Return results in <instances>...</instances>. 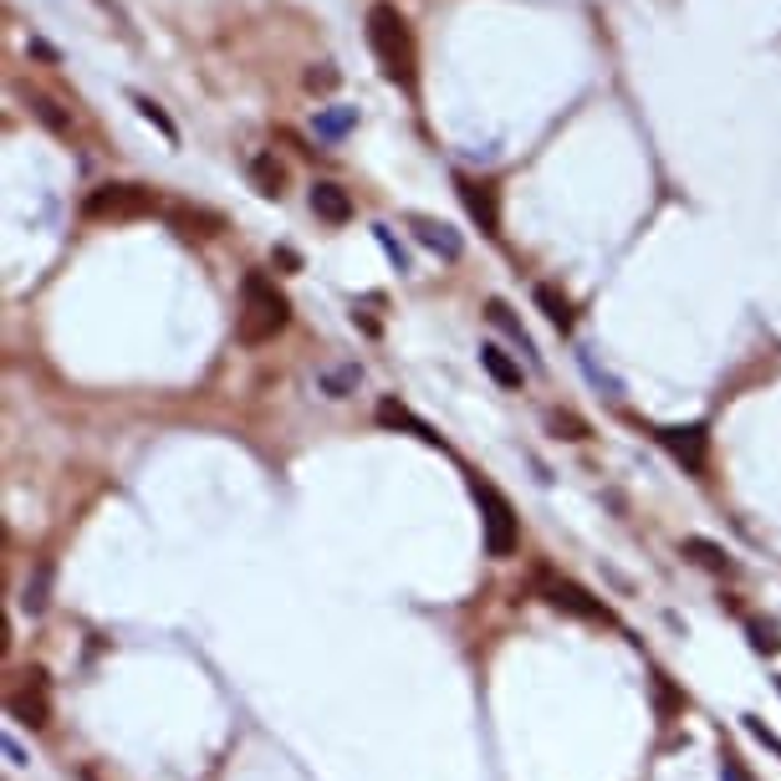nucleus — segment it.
I'll list each match as a JSON object with an SVG mask.
<instances>
[{"label": "nucleus", "mask_w": 781, "mask_h": 781, "mask_svg": "<svg viewBox=\"0 0 781 781\" xmlns=\"http://www.w3.org/2000/svg\"><path fill=\"white\" fill-rule=\"evenodd\" d=\"M358 123V107H322L317 113V138H342Z\"/></svg>", "instance_id": "nucleus-19"}, {"label": "nucleus", "mask_w": 781, "mask_h": 781, "mask_svg": "<svg viewBox=\"0 0 781 781\" xmlns=\"http://www.w3.org/2000/svg\"><path fill=\"white\" fill-rule=\"evenodd\" d=\"M582 369H588V378H592L598 388H608V398H623V384H619V378H608V373L598 369V363H592L588 353H582Z\"/></svg>", "instance_id": "nucleus-26"}, {"label": "nucleus", "mask_w": 781, "mask_h": 781, "mask_svg": "<svg viewBox=\"0 0 781 781\" xmlns=\"http://www.w3.org/2000/svg\"><path fill=\"white\" fill-rule=\"evenodd\" d=\"M471 496L480 506V527H486V552L490 557H511L521 546V521H517V506L506 501L501 486H490L480 475H471Z\"/></svg>", "instance_id": "nucleus-3"}, {"label": "nucleus", "mask_w": 781, "mask_h": 781, "mask_svg": "<svg viewBox=\"0 0 781 781\" xmlns=\"http://www.w3.org/2000/svg\"><path fill=\"white\" fill-rule=\"evenodd\" d=\"M292 322V302L276 292V281L251 271V276L240 281V317H236V338L246 348H261L281 332V327Z\"/></svg>", "instance_id": "nucleus-1"}, {"label": "nucleus", "mask_w": 781, "mask_h": 781, "mask_svg": "<svg viewBox=\"0 0 781 781\" xmlns=\"http://www.w3.org/2000/svg\"><path fill=\"white\" fill-rule=\"evenodd\" d=\"M546 429H552L557 440H588L592 434L588 419H577L573 409H546Z\"/></svg>", "instance_id": "nucleus-18"}, {"label": "nucleus", "mask_w": 781, "mask_h": 781, "mask_svg": "<svg viewBox=\"0 0 781 781\" xmlns=\"http://www.w3.org/2000/svg\"><path fill=\"white\" fill-rule=\"evenodd\" d=\"M721 781H756V777L746 771V761L736 751H721Z\"/></svg>", "instance_id": "nucleus-25"}, {"label": "nucleus", "mask_w": 781, "mask_h": 781, "mask_svg": "<svg viewBox=\"0 0 781 781\" xmlns=\"http://www.w3.org/2000/svg\"><path fill=\"white\" fill-rule=\"evenodd\" d=\"M312 210H317V220L327 225H348L353 220V200H348V190L342 184H312Z\"/></svg>", "instance_id": "nucleus-10"}, {"label": "nucleus", "mask_w": 781, "mask_h": 781, "mask_svg": "<svg viewBox=\"0 0 781 781\" xmlns=\"http://www.w3.org/2000/svg\"><path fill=\"white\" fill-rule=\"evenodd\" d=\"M373 240L384 246V251H388V261H394L398 271H409V256H404V246H398L394 236H388V225H373Z\"/></svg>", "instance_id": "nucleus-23"}, {"label": "nucleus", "mask_w": 781, "mask_h": 781, "mask_svg": "<svg viewBox=\"0 0 781 781\" xmlns=\"http://www.w3.org/2000/svg\"><path fill=\"white\" fill-rule=\"evenodd\" d=\"M777 690H781V675H777Z\"/></svg>", "instance_id": "nucleus-29"}, {"label": "nucleus", "mask_w": 781, "mask_h": 781, "mask_svg": "<svg viewBox=\"0 0 781 781\" xmlns=\"http://www.w3.org/2000/svg\"><path fill=\"white\" fill-rule=\"evenodd\" d=\"M679 552H684L694 567H705V573H731V557H725V546L705 542V536H684V542H679Z\"/></svg>", "instance_id": "nucleus-13"}, {"label": "nucleus", "mask_w": 781, "mask_h": 781, "mask_svg": "<svg viewBox=\"0 0 781 781\" xmlns=\"http://www.w3.org/2000/svg\"><path fill=\"white\" fill-rule=\"evenodd\" d=\"M5 756H11V767H26V751H21L11 736H5Z\"/></svg>", "instance_id": "nucleus-28"}, {"label": "nucleus", "mask_w": 781, "mask_h": 781, "mask_svg": "<svg viewBox=\"0 0 781 781\" xmlns=\"http://www.w3.org/2000/svg\"><path fill=\"white\" fill-rule=\"evenodd\" d=\"M409 230H414V240H419V246H429V251L440 256V261H460V256H465V240H460V236H455V230H450L444 220H429V215H414V220H409Z\"/></svg>", "instance_id": "nucleus-9"}, {"label": "nucleus", "mask_w": 781, "mask_h": 781, "mask_svg": "<svg viewBox=\"0 0 781 781\" xmlns=\"http://www.w3.org/2000/svg\"><path fill=\"white\" fill-rule=\"evenodd\" d=\"M82 210H88V220H144L159 210V194L144 184H98Z\"/></svg>", "instance_id": "nucleus-4"}, {"label": "nucleus", "mask_w": 781, "mask_h": 781, "mask_svg": "<svg viewBox=\"0 0 781 781\" xmlns=\"http://www.w3.org/2000/svg\"><path fill=\"white\" fill-rule=\"evenodd\" d=\"M480 369H486L501 388H521V363H511L506 348H496V342H480Z\"/></svg>", "instance_id": "nucleus-11"}, {"label": "nucleus", "mask_w": 781, "mask_h": 781, "mask_svg": "<svg viewBox=\"0 0 781 781\" xmlns=\"http://www.w3.org/2000/svg\"><path fill=\"white\" fill-rule=\"evenodd\" d=\"M536 307H542V312H546V322L562 327V332L573 327V302H567V296L557 292V286H546V281H542V286H536Z\"/></svg>", "instance_id": "nucleus-15"}, {"label": "nucleus", "mask_w": 781, "mask_h": 781, "mask_svg": "<svg viewBox=\"0 0 781 781\" xmlns=\"http://www.w3.org/2000/svg\"><path fill=\"white\" fill-rule=\"evenodd\" d=\"M378 425H388V429H414V434H419L425 444H440V434H434L425 419H414V414L404 409L398 398H384V404H378Z\"/></svg>", "instance_id": "nucleus-12"}, {"label": "nucleus", "mask_w": 781, "mask_h": 781, "mask_svg": "<svg viewBox=\"0 0 781 781\" xmlns=\"http://www.w3.org/2000/svg\"><path fill=\"white\" fill-rule=\"evenodd\" d=\"M455 184H460V200H465V210H471L475 220H480V230H486V236H501L496 184H480V179H455Z\"/></svg>", "instance_id": "nucleus-8"}, {"label": "nucleus", "mask_w": 781, "mask_h": 781, "mask_svg": "<svg viewBox=\"0 0 781 781\" xmlns=\"http://www.w3.org/2000/svg\"><path fill=\"white\" fill-rule=\"evenodd\" d=\"M5 710H11V721L31 725V731H46V725H52V690H46L42 669H26V675H21V684L5 694Z\"/></svg>", "instance_id": "nucleus-6"}, {"label": "nucleus", "mask_w": 781, "mask_h": 781, "mask_svg": "<svg viewBox=\"0 0 781 781\" xmlns=\"http://www.w3.org/2000/svg\"><path fill=\"white\" fill-rule=\"evenodd\" d=\"M133 103H138V113H144V118L154 123V128H159L163 138H169V144H179V128H174V123H169V113H163V107L154 103V98H133Z\"/></svg>", "instance_id": "nucleus-21"}, {"label": "nucleus", "mask_w": 781, "mask_h": 781, "mask_svg": "<svg viewBox=\"0 0 781 781\" xmlns=\"http://www.w3.org/2000/svg\"><path fill=\"white\" fill-rule=\"evenodd\" d=\"M369 46H373V57H378L388 82L414 88V61H419V52H414V31H409V21H404L398 5L378 0V5L369 11Z\"/></svg>", "instance_id": "nucleus-2"}, {"label": "nucleus", "mask_w": 781, "mask_h": 781, "mask_svg": "<svg viewBox=\"0 0 781 781\" xmlns=\"http://www.w3.org/2000/svg\"><path fill=\"white\" fill-rule=\"evenodd\" d=\"M251 184H256V194H265V200H276L281 194V163L271 159V154H256L251 159Z\"/></svg>", "instance_id": "nucleus-16"}, {"label": "nucleus", "mask_w": 781, "mask_h": 781, "mask_svg": "<svg viewBox=\"0 0 781 781\" xmlns=\"http://www.w3.org/2000/svg\"><path fill=\"white\" fill-rule=\"evenodd\" d=\"M307 88H312V92H317V88H322V92H327V88H338V72H332V67H322V72L312 67V72H307Z\"/></svg>", "instance_id": "nucleus-27"}, {"label": "nucleus", "mask_w": 781, "mask_h": 781, "mask_svg": "<svg viewBox=\"0 0 781 781\" xmlns=\"http://www.w3.org/2000/svg\"><path fill=\"white\" fill-rule=\"evenodd\" d=\"M659 444L669 455L684 465V471H705V455H710V434L705 425H675V429H659Z\"/></svg>", "instance_id": "nucleus-7"}, {"label": "nucleus", "mask_w": 781, "mask_h": 781, "mask_svg": "<svg viewBox=\"0 0 781 781\" xmlns=\"http://www.w3.org/2000/svg\"><path fill=\"white\" fill-rule=\"evenodd\" d=\"M740 725H746V731H751V736L761 740L767 751H777V756H781V736H777V731H767V725H761V715H740Z\"/></svg>", "instance_id": "nucleus-24"}, {"label": "nucleus", "mask_w": 781, "mask_h": 781, "mask_svg": "<svg viewBox=\"0 0 781 781\" xmlns=\"http://www.w3.org/2000/svg\"><path fill=\"white\" fill-rule=\"evenodd\" d=\"M536 592H542L557 613H573V619H582V623H613V613H608L588 588H577L573 577H557V573H546L542 567V573H536Z\"/></svg>", "instance_id": "nucleus-5"}, {"label": "nucleus", "mask_w": 781, "mask_h": 781, "mask_svg": "<svg viewBox=\"0 0 781 781\" xmlns=\"http://www.w3.org/2000/svg\"><path fill=\"white\" fill-rule=\"evenodd\" d=\"M486 317H490V322H496V327H501V332H506V338H511V342H521V353H531V338H527V327H521L517 317H511V307H506V302H490V307H486ZM531 363H536V353H531Z\"/></svg>", "instance_id": "nucleus-17"}, {"label": "nucleus", "mask_w": 781, "mask_h": 781, "mask_svg": "<svg viewBox=\"0 0 781 781\" xmlns=\"http://www.w3.org/2000/svg\"><path fill=\"white\" fill-rule=\"evenodd\" d=\"M746 634H751V649L756 654H777L781 649V638H777V629H771V623H751Z\"/></svg>", "instance_id": "nucleus-22"}, {"label": "nucleus", "mask_w": 781, "mask_h": 781, "mask_svg": "<svg viewBox=\"0 0 781 781\" xmlns=\"http://www.w3.org/2000/svg\"><path fill=\"white\" fill-rule=\"evenodd\" d=\"M46 592H52V567L42 562V567L31 573V582H26V598H21V608H26V613H46V603H52Z\"/></svg>", "instance_id": "nucleus-20"}, {"label": "nucleus", "mask_w": 781, "mask_h": 781, "mask_svg": "<svg viewBox=\"0 0 781 781\" xmlns=\"http://www.w3.org/2000/svg\"><path fill=\"white\" fill-rule=\"evenodd\" d=\"M317 384H322L327 398H348V394H358V384H363V369H358V363H338V369L317 373Z\"/></svg>", "instance_id": "nucleus-14"}]
</instances>
